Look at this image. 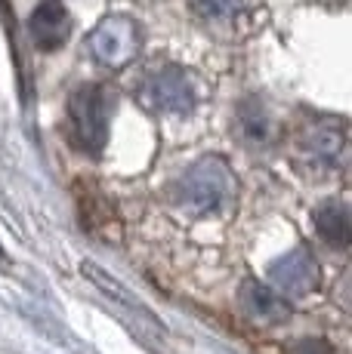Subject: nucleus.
Wrapping results in <instances>:
<instances>
[{
	"instance_id": "f03ea898",
	"label": "nucleus",
	"mask_w": 352,
	"mask_h": 354,
	"mask_svg": "<svg viewBox=\"0 0 352 354\" xmlns=\"http://www.w3.org/2000/svg\"><path fill=\"white\" fill-rule=\"evenodd\" d=\"M142 108L152 114H170V118H186L198 108L201 90L195 77L179 65H164L158 71L146 74L137 90Z\"/></svg>"
},
{
	"instance_id": "6e6552de",
	"label": "nucleus",
	"mask_w": 352,
	"mask_h": 354,
	"mask_svg": "<svg viewBox=\"0 0 352 354\" xmlns=\"http://www.w3.org/2000/svg\"><path fill=\"white\" fill-rule=\"evenodd\" d=\"M260 3L263 0H188L195 16H201L204 22H222V25L250 16Z\"/></svg>"
},
{
	"instance_id": "f8f14e48",
	"label": "nucleus",
	"mask_w": 352,
	"mask_h": 354,
	"mask_svg": "<svg viewBox=\"0 0 352 354\" xmlns=\"http://www.w3.org/2000/svg\"><path fill=\"white\" fill-rule=\"evenodd\" d=\"M80 222H84L87 231H96V234L108 237V222H114V213L108 207L105 197H80Z\"/></svg>"
},
{
	"instance_id": "9b49d317",
	"label": "nucleus",
	"mask_w": 352,
	"mask_h": 354,
	"mask_svg": "<svg viewBox=\"0 0 352 354\" xmlns=\"http://www.w3.org/2000/svg\"><path fill=\"white\" fill-rule=\"evenodd\" d=\"M245 302H247L250 315L266 317V321H281V317H288V305H284V299L279 296V292L260 287V283H247Z\"/></svg>"
},
{
	"instance_id": "f257e3e1",
	"label": "nucleus",
	"mask_w": 352,
	"mask_h": 354,
	"mask_svg": "<svg viewBox=\"0 0 352 354\" xmlns=\"http://www.w3.org/2000/svg\"><path fill=\"white\" fill-rule=\"evenodd\" d=\"M173 207L188 219H222L235 209L238 179L232 167L216 154L195 160L186 173L170 185Z\"/></svg>"
},
{
	"instance_id": "39448f33",
	"label": "nucleus",
	"mask_w": 352,
	"mask_h": 354,
	"mask_svg": "<svg viewBox=\"0 0 352 354\" xmlns=\"http://www.w3.org/2000/svg\"><path fill=\"white\" fill-rule=\"evenodd\" d=\"M297 154L315 169H337L346 160V120L315 118L297 136Z\"/></svg>"
},
{
	"instance_id": "2eb2a0df",
	"label": "nucleus",
	"mask_w": 352,
	"mask_h": 354,
	"mask_svg": "<svg viewBox=\"0 0 352 354\" xmlns=\"http://www.w3.org/2000/svg\"><path fill=\"white\" fill-rule=\"evenodd\" d=\"M0 262H3V250H0Z\"/></svg>"
},
{
	"instance_id": "ddd939ff",
	"label": "nucleus",
	"mask_w": 352,
	"mask_h": 354,
	"mask_svg": "<svg viewBox=\"0 0 352 354\" xmlns=\"http://www.w3.org/2000/svg\"><path fill=\"white\" fill-rule=\"evenodd\" d=\"M288 354H331V348L324 342H318V339H306V342L290 345Z\"/></svg>"
},
{
	"instance_id": "9d476101",
	"label": "nucleus",
	"mask_w": 352,
	"mask_h": 354,
	"mask_svg": "<svg viewBox=\"0 0 352 354\" xmlns=\"http://www.w3.org/2000/svg\"><path fill=\"white\" fill-rule=\"evenodd\" d=\"M315 228L331 247H346L349 243V213L343 203L331 201L315 213Z\"/></svg>"
},
{
	"instance_id": "0eeeda50",
	"label": "nucleus",
	"mask_w": 352,
	"mask_h": 354,
	"mask_svg": "<svg viewBox=\"0 0 352 354\" xmlns=\"http://www.w3.org/2000/svg\"><path fill=\"white\" fill-rule=\"evenodd\" d=\"M275 281H279L284 290H294V292L315 287L318 265H315V259L309 256V250H294L290 256H284L281 262L275 265Z\"/></svg>"
},
{
	"instance_id": "20e7f679",
	"label": "nucleus",
	"mask_w": 352,
	"mask_h": 354,
	"mask_svg": "<svg viewBox=\"0 0 352 354\" xmlns=\"http://www.w3.org/2000/svg\"><path fill=\"white\" fill-rule=\"evenodd\" d=\"M142 50V31L130 16H105L87 34V53L108 71H124Z\"/></svg>"
},
{
	"instance_id": "4468645a",
	"label": "nucleus",
	"mask_w": 352,
	"mask_h": 354,
	"mask_svg": "<svg viewBox=\"0 0 352 354\" xmlns=\"http://www.w3.org/2000/svg\"><path fill=\"white\" fill-rule=\"evenodd\" d=\"M318 3H324V6H343L346 0H318Z\"/></svg>"
},
{
	"instance_id": "7ed1b4c3",
	"label": "nucleus",
	"mask_w": 352,
	"mask_h": 354,
	"mask_svg": "<svg viewBox=\"0 0 352 354\" xmlns=\"http://www.w3.org/2000/svg\"><path fill=\"white\" fill-rule=\"evenodd\" d=\"M108 118H112V96H108L105 86L84 84L69 96V120L74 142L90 158H99L105 151Z\"/></svg>"
},
{
	"instance_id": "423d86ee",
	"label": "nucleus",
	"mask_w": 352,
	"mask_h": 354,
	"mask_svg": "<svg viewBox=\"0 0 352 354\" xmlns=\"http://www.w3.org/2000/svg\"><path fill=\"white\" fill-rule=\"evenodd\" d=\"M28 34L37 50H44V53L59 50L71 34L69 10H65L59 0H44V3H37V10L31 12V19H28Z\"/></svg>"
},
{
	"instance_id": "1a4fd4ad",
	"label": "nucleus",
	"mask_w": 352,
	"mask_h": 354,
	"mask_svg": "<svg viewBox=\"0 0 352 354\" xmlns=\"http://www.w3.org/2000/svg\"><path fill=\"white\" fill-rule=\"evenodd\" d=\"M238 127H241V136H245L247 145H266L269 136H272V118H269V111L263 108L260 99L241 102Z\"/></svg>"
}]
</instances>
